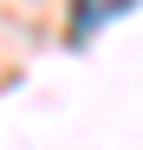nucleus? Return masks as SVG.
<instances>
[{"label":"nucleus","instance_id":"nucleus-1","mask_svg":"<svg viewBox=\"0 0 143 150\" xmlns=\"http://www.w3.org/2000/svg\"><path fill=\"white\" fill-rule=\"evenodd\" d=\"M117 13H130V0H72V39H91Z\"/></svg>","mask_w":143,"mask_h":150}]
</instances>
